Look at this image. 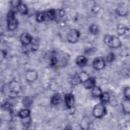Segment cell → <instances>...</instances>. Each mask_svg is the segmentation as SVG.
<instances>
[{
    "mask_svg": "<svg viewBox=\"0 0 130 130\" xmlns=\"http://www.w3.org/2000/svg\"><path fill=\"white\" fill-rule=\"evenodd\" d=\"M105 43L111 48H117L121 46V41L120 39L115 36L112 35H107L104 38Z\"/></svg>",
    "mask_w": 130,
    "mask_h": 130,
    "instance_id": "1",
    "label": "cell"
},
{
    "mask_svg": "<svg viewBox=\"0 0 130 130\" xmlns=\"http://www.w3.org/2000/svg\"><path fill=\"white\" fill-rule=\"evenodd\" d=\"M8 28L10 30H13L16 28L18 25V21L15 18V13L13 11H10L7 15Z\"/></svg>",
    "mask_w": 130,
    "mask_h": 130,
    "instance_id": "2",
    "label": "cell"
},
{
    "mask_svg": "<svg viewBox=\"0 0 130 130\" xmlns=\"http://www.w3.org/2000/svg\"><path fill=\"white\" fill-rule=\"evenodd\" d=\"M106 107L102 103L96 104L93 108V114L94 116V117L96 118L103 117L106 114Z\"/></svg>",
    "mask_w": 130,
    "mask_h": 130,
    "instance_id": "3",
    "label": "cell"
},
{
    "mask_svg": "<svg viewBox=\"0 0 130 130\" xmlns=\"http://www.w3.org/2000/svg\"><path fill=\"white\" fill-rule=\"evenodd\" d=\"M80 37V32L75 29H71L67 34V38L68 41L71 43H74L78 41Z\"/></svg>",
    "mask_w": 130,
    "mask_h": 130,
    "instance_id": "4",
    "label": "cell"
},
{
    "mask_svg": "<svg viewBox=\"0 0 130 130\" xmlns=\"http://www.w3.org/2000/svg\"><path fill=\"white\" fill-rule=\"evenodd\" d=\"M93 68L97 70L103 69L105 66V62L104 58L102 57H98L93 61L92 62Z\"/></svg>",
    "mask_w": 130,
    "mask_h": 130,
    "instance_id": "5",
    "label": "cell"
},
{
    "mask_svg": "<svg viewBox=\"0 0 130 130\" xmlns=\"http://www.w3.org/2000/svg\"><path fill=\"white\" fill-rule=\"evenodd\" d=\"M37 73L35 70H29L25 74V79L28 82H33L37 78Z\"/></svg>",
    "mask_w": 130,
    "mask_h": 130,
    "instance_id": "6",
    "label": "cell"
},
{
    "mask_svg": "<svg viewBox=\"0 0 130 130\" xmlns=\"http://www.w3.org/2000/svg\"><path fill=\"white\" fill-rule=\"evenodd\" d=\"M32 37L28 33H23L20 36V41L23 45H29L32 42Z\"/></svg>",
    "mask_w": 130,
    "mask_h": 130,
    "instance_id": "7",
    "label": "cell"
},
{
    "mask_svg": "<svg viewBox=\"0 0 130 130\" xmlns=\"http://www.w3.org/2000/svg\"><path fill=\"white\" fill-rule=\"evenodd\" d=\"M64 100L66 105L69 108H71L74 104V97L72 93H68L65 95Z\"/></svg>",
    "mask_w": 130,
    "mask_h": 130,
    "instance_id": "8",
    "label": "cell"
},
{
    "mask_svg": "<svg viewBox=\"0 0 130 130\" xmlns=\"http://www.w3.org/2000/svg\"><path fill=\"white\" fill-rule=\"evenodd\" d=\"M9 88L11 93H17L20 90V86L16 81H12L9 85Z\"/></svg>",
    "mask_w": 130,
    "mask_h": 130,
    "instance_id": "9",
    "label": "cell"
},
{
    "mask_svg": "<svg viewBox=\"0 0 130 130\" xmlns=\"http://www.w3.org/2000/svg\"><path fill=\"white\" fill-rule=\"evenodd\" d=\"M83 84L86 88L91 89L95 86V81L93 78H88L83 82Z\"/></svg>",
    "mask_w": 130,
    "mask_h": 130,
    "instance_id": "10",
    "label": "cell"
},
{
    "mask_svg": "<svg viewBox=\"0 0 130 130\" xmlns=\"http://www.w3.org/2000/svg\"><path fill=\"white\" fill-rule=\"evenodd\" d=\"M117 11L119 15L121 16H125L128 13V8L124 4H122L119 6L117 9Z\"/></svg>",
    "mask_w": 130,
    "mask_h": 130,
    "instance_id": "11",
    "label": "cell"
},
{
    "mask_svg": "<svg viewBox=\"0 0 130 130\" xmlns=\"http://www.w3.org/2000/svg\"><path fill=\"white\" fill-rule=\"evenodd\" d=\"M87 62V58L84 56H79L76 59V63L79 67L85 66Z\"/></svg>",
    "mask_w": 130,
    "mask_h": 130,
    "instance_id": "12",
    "label": "cell"
},
{
    "mask_svg": "<svg viewBox=\"0 0 130 130\" xmlns=\"http://www.w3.org/2000/svg\"><path fill=\"white\" fill-rule=\"evenodd\" d=\"M61 101V96L59 93L54 94L51 99V103L53 105H57Z\"/></svg>",
    "mask_w": 130,
    "mask_h": 130,
    "instance_id": "13",
    "label": "cell"
},
{
    "mask_svg": "<svg viewBox=\"0 0 130 130\" xmlns=\"http://www.w3.org/2000/svg\"><path fill=\"white\" fill-rule=\"evenodd\" d=\"M128 29V28H126L124 25L121 24H119L117 25V31L118 35H123L125 32H126V30Z\"/></svg>",
    "mask_w": 130,
    "mask_h": 130,
    "instance_id": "14",
    "label": "cell"
},
{
    "mask_svg": "<svg viewBox=\"0 0 130 130\" xmlns=\"http://www.w3.org/2000/svg\"><path fill=\"white\" fill-rule=\"evenodd\" d=\"M130 104H129V101L128 99H126L123 101L122 103V108L123 111L127 113H129L130 110Z\"/></svg>",
    "mask_w": 130,
    "mask_h": 130,
    "instance_id": "15",
    "label": "cell"
},
{
    "mask_svg": "<svg viewBox=\"0 0 130 130\" xmlns=\"http://www.w3.org/2000/svg\"><path fill=\"white\" fill-rule=\"evenodd\" d=\"M29 111L27 109H25V110H21L19 113V116L22 119H25L29 117Z\"/></svg>",
    "mask_w": 130,
    "mask_h": 130,
    "instance_id": "16",
    "label": "cell"
},
{
    "mask_svg": "<svg viewBox=\"0 0 130 130\" xmlns=\"http://www.w3.org/2000/svg\"><path fill=\"white\" fill-rule=\"evenodd\" d=\"M46 15L49 19L53 20L55 18H56V11L53 10V9H51L47 11V12L46 13Z\"/></svg>",
    "mask_w": 130,
    "mask_h": 130,
    "instance_id": "17",
    "label": "cell"
},
{
    "mask_svg": "<svg viewBox=\"0 0 130 130\" xmlns=\"http://www.w3.org/2000/svg\"><path fill=\"white\" fill-rule=\"evenodd\" d=\"M102 93V90L99 87L95 86L94 87L92 88V94L94 96H95V97L100 96Z\"/></svg>",
    "mask_w": 130,
    "mask_h": 130,
    "instance_id": "18",
    "label": "cell"
},
{
    "mask_svg": "<svg viewBox=\"0 0 130 130\" xmlns=\"http://www.w3.org/2000/svg\"><path fill=\"white\" fill-rule=\"evenodd\" d=\"M100 97L101 100L104 103L108 102L110 99L109 94H108V92H106L102 93V94Z\"/></svg>",
    "mask_w": 130,
    "mask_h": 130,
    "instance_id": "19",
    "label": "cell"
},
{
    "mask_svg": "<svg viewBox=\"0 0 130 130\" xmlns=\"http://www.w3.org/2000/svg\"><path fill=\"white\" fill-rule=\"evenodd\" d=\"M18 11L22 14H25L27 13V8L26 6L23 4H21L18 7Z\"/></svg>",
    "mask_w": 130,
    "mask_h": 130,
    "instance_id": "20",
    "label": "cell"
},
{
    "mask_svg": "<svg viewBox=\"0 0 130 130\" xmlns=\"http://www.w3.org/2000/svg\"><path fill=\"white\" fill-rule=\"evenodd\" d=\"M46 18V15L45 13L43 12L39 13L37 15L36 20L39 22H43L45 20Z\"/></svg>",
    "mask_w": 130,
    "mask_h": 130,
    "instance_id": "21",
    "label": "cell"
},
{
    "mask_svg": "<svg viewBox=\"0 0 130 130\" xmlns=\"http://www.w3.org/2000/svg\"><path fill=\"white\" fill-rule=\"evenodd\" d=\"M90 31L93 34H96L98 32V27L95 24H91L89 27Z\"/></svg>",
    "mask_w": 130,
    "mask_h": 130,
    "instance_id": "22",
    "label": "cell"
},
{
    "mask_svg": "<svg viewBox=\"0 0 130 130\" xmlns=\"http://www.w3.org/2000/svg\"><path fill=\"white\" fill-rule=\"evenodd\" d=\"M72 84L76 85V84H78L80 83H81V81L79 78V75H75L73 78L72 79Z\"/></svg>",
    "mask_w": 130,
    "mask_h": 130,
    "instance_id": "23",
    "label": "cell"
},
{
    "mask_svg": "<svg viewBox=\"0 0 130 130\" xmlns=\"http://www.w3.org/2000/svg\"><path fill=\"white\" fill-rule=\"evenodd\" d=\"M130 88L129 87H127L125 88L124 90V96L126 98V99H129V96H130Z\"/></svg>",
    "mask_w": 130,
    "mask_h": 130,
    "instance_id": "24",
    "label": "cell"
},
{
    "mask_svg": "<svg viewBox=\"0 0 130 130\" xmlns=\"http://www.w3.org/2000/svg\"><path fill=\"white\" fill-rule=\"evenodd\" d=\"M21 1H11V5L14 7H18L21 4Z\"/></svg>",
    "mask_w": 130,
    "mask_h": 130,
    "instance_id": "25",
    "label": "cell"
},
{
    "mask_svg": "<svg viewBox=\"0 0 130 130\" xmlns=\"http://www.w3.org/2000/svg\"><path fill=\"white\" fill-rule=\"evenodd\" d=\"M114 59V54L113 53H110L107 57V60L109 62H111Z\"/></svg>",
    "mask_w": 130,
    "mask_h": 130,
    "instance_id": "26",
    "label": "cell"
},
{
    "mask_svg": "<svg viewBox=\"0 0 130 130\" xmlns=\"http://www.w3.org/2000/svg\"><path fill=\"white\" fill-rule=\"evenodd\" d=\"M50 61H51V65L54 66V65H55V64L56 63V62H57V59H56V57H53L51 58Z\"/></svg>",
    "mask_w": 130,
    "mask_h": 130,
    "instance_id": "27",
    "label": "cell"
}]
</instances>
